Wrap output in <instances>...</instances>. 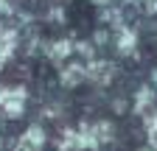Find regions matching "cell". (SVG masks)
<instances>
[{
  "mask_svg": "<svg viewBox=\"0 0 157 151\" xmlns=\"http://www.w3.org/2000/svg\"><path fill=\"white\" fill-rule=\"evenodd\" d=\"M76 131H78V140H82V148H101L112 140L115 126L109 120H95V123H82Z\"/></svg>",
  "mask_w": 157,
  "mask_h": 151,
  "instance_id": "1",
  "label": "cell"
},
{
  "mask_svg": "<svg viewBox=\"0 0 157 151\" xmlns=\"http://www.w3.org/2000/svg\"><path fill=\"white\" fill-rule=\"evenodd\" d=\"M6 11H11V6L6 3V0H0V14H6Z\"/></svg>",
  "mask_w": 157,
  "mask_h": 151,
  "instance_id": "13",
  "label": "cell"
},
{
  "mask_svg": "<svg viewBox=\"0 0 157 151\" xmlns=\"http://www.w3.org/2000/svg\"><path fill=\"white\" fill-rule=\"evenodd\" d=\"M135 42H137L135 31L126 28V25H118V50H121V53H132L135 50Z\"/></svg>",
  "mask_w": 157,
  "mask_h": 151,
  "instance_id": "7",
  "label": "cell"
},
{
  "mask_svg": "<svg viewBox=\"0 0 157 151\" xmlns=\"http://www.w3.org/2000/svg\"><path fill=\"white\" fill-rule=\"evenodd\" d=\"M93 3H95V6H107V0H93Z\"/></svg>",
  "mask_w": 157,
  "mask_h": 151,
  "instance_id": "14",
  "label": "cell"
},
{
  "mask_svg": "<svg viewBox=\"0 0 157 151\" xmlns=\"http://www.w3.org/2000/svg\"><path fill=\"white\" fill-rule=\"evenodd\" d=\"M140 6H143V11L154 14V11H157V0H140Z\"/></svg>",
  "mask_w": 157,
  "mask_h": 151,
  "instance_id": "12",
  "label": "cell"
},
{
  "mask_svg": "<svg viewBox=\"0 0 157 151\" xmlns=\"http://www.w3.org/2000/svg\"><path fill=\"white\" fill-rule=\"evenodd\" d=\"M25 98H28L25 87H3L0 84V106H3V112L9 118H20L23 115Z\"/></svg>",
  "mask_w": 157,
  "mask_h": 151,
  "instance_id": "2",
  "label": "cell"
},
{
  "mask_svg": "<svg viewBox=\"0 0 157 151\" xmlns=\"http://www.w3.org/2000/svg\"><path fill=\"white\" fill-rule=\"evenodd\" d=\"M14 48H17V34L11 28H0V70L14 56Z\"/></svg>",
  "mask_w": 157,
  "mask_h": 151,
  "instance_id": "5",
  "label": "cell"
},
{
  "mask_svg": "<svg viewBox=\"0 0 157 151\" xmlns=\"http://www.w3.org/2000/svg\"><path fill=\"white\" fill-rule=\"evenodd\" d=\"M48 53H51V59H53V62H62V59H67V56L73 53V42H67V39H62V42H53Z\"/></svg>",
  "mask_w": 157,
  "mask_h": 151,
  "instance_id": "9",
  "label": "cell"
},
{
  "mask_svg": "<svg viewBox=\"0 0 157 151\" xmlns=\"http://www.w3.org/2000/svg\"><path fill=\"white\" fill-rule=\"evenodd\" d=\"M146 134H149L151 145H157V109L149 112V118H146Z\"/></svg>",
  "mask_w": 157,
  "mask_h": 151,
  "instance_id": "11",
  "label": "cell"
},
{
  "mask_svg": "<svg viewBox=\"0 0 157 151\" xmlns=\"http://www.w3.org/2000/svg\"><path fill=\"white\" fill-rule=\"evenodd\" d=\"M151 104H154V92H151L149 87H143L140 92H137V101H135V109H137V112H146V109H151Z\"/></svg>",
  "mask_w": 157,
  "mask_h": 151,
  "instance_id": "10",
  "label": "cell"
},
{
  "mask_svg": "<svg viewBox=\"0 0 157 151\" xmlns=\"http://www.w3.org/2000/svg\"><path fill=\"white\" fill-rule=\"evenodd\" d=\"M56 148H59V151H82L78 131H76V129H65L62 137H59V143H56Z\"/></svg>",
  "mask_w": 157,
  "mask_h": 151,
  "instance_id": "6",
  "label": "cell"
},
{
  "mask_svg": "<svg viewBox=\"0 0 157 151\" xmlns=\"http://www.w3.org/2000/svg\"><path fill=\"white\" fill-rule=\"evenodd\" d=\"M140 151H154V148H140Z\"/></svg>",
  "mask_w": 157,
  "mask_h": 151,
  "instance_id": "15",
  "label": "cell"
},
{
  "mask_svg": "<svg viewBox=\"0 0 157 151\" xmlns=\"http://www.w3.org/2000/svg\"><path fill=\"white\" fill-rule=\"evenodd\" d=\"M82 79H84V64H67L62 70V84L65 87H76Z\"/></svg>",
  "mask_w": 157,
  "mask_h": 151,
  "instance_id": "8",
  "label": "cell"
},
{
  "mask_svg": "<svg viewBox=\"0 0 157 151\" xmlns=\"http://www.w3.org/2000/svg\"><path fill=\"white\" fill-rule=\"evenodd\" d=\"M112 76H115V64L112 62H90L84 67V79H90L98 87H101V84H109Z\"/></svg>",
  "mask_w": 157,
  "mask_h": 151,
  "instance_id": "4",
  "label": "cell"
},
{
  "mask_svg": "<svg viewBox=\"0 0 157 151\" xmlns=\"http://www.w3.org/2000/svg\"><path fill=\"white\" fill-rule=\"evenodd\" d=\"M42 148H45V129L42 126H28L14 143V151H42Z\"/></svg>",
  "mask_w": 157,
  "mask_h": 151,
  "instance_id": "3",
  "label": "cell"
}]
</instances>
